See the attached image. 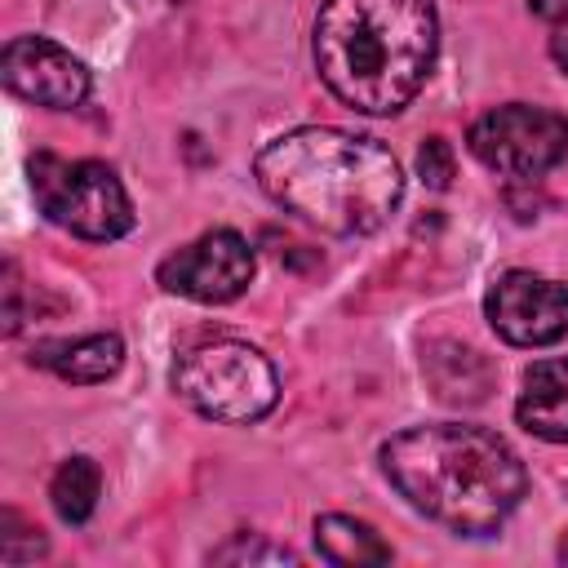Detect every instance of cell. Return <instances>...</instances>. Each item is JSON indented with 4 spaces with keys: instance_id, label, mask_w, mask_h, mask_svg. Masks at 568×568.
<instances>
[{
    "instance_id": "cell-16",
    "label": "cell",
    "mask_w": 568,
    "mask_h": 568,
    "mask_svg": "<svg viewBox=\"0 0 568 568\" xmlns=\"http://www.w3.org/2000/svg\"><path fill=\"white\" fill-rule=\"evenodd\" d=\"M213 564H293V550L271 541H248L244 532H235L222 550H213Z\"/></svg>"
},
{
    "instance_id": "cell-6",
    "label": "cell",
    "mask_w": 568,
    "mask_h": 568,
    "mask_svg": "<svg viewBox=\"0 0 568 568\" xmlns=\"http://www.w3.org/2000/svg\"><path fill=\"white\" fill-rule=\"evenodd\" d=\"M466 146L484 169L515 182H532L568 160V115L528 102H506L470 124Z\"/></svg>"
},
{
    "instance_id": "cell-12",
    "label": "cell",
    "mask_w": 568,
    "mask_h": 568,
    "mask_svg": "<svg viewBox=\"0 0 568 568\" xmlns=\"http://www.w3.org/2000/svg\"><path fill=\"white\" fill-rule=\"evenodd\" d=\"M315 550L328 564L364 568V564H390V546L377 537L373 524L355 515H320L315 519Z\"/></svg>"
},
{
    "instance_id": "cell-19",
    "label": "cell",
    "mask_w": 568,
    "mask_h": 568,
    "mask_svg": "<svg viewBox=\"0 0 568 568\" xmlns=\"http://www.w3.org/2000/svg\"><path fill=\"white\" fill-rule=\"evenodd\" d=\"M559 559L568 564V532H564V541H559Z\"/></svg>"
},
{
    "instance_id": "cell-11",
    "label": "cell",
    "mask_w": 568,
    "mask_h": 568,
    "mask_svg": "<svg viewBox=\"0 0 568 568\" xmlns=\"http://www.w3.org/2000/svg\"><path fill=\"white\" fill-rule=\"evenodd\" d=\"M31 364L58 373L62 382L98 386V382L120 373L124 342H120V333H89V337H75V342H44V346L31 351Z\"/></svg>"
},
{
    "instance_id": "cell-2",
    "label": "cell",
    "mask_w": 568,
    "mask_h": 568,
    "mask_svg": "<svg viewBox=\"0 0 568 568\" xmlns=\"http://www.w3.org/2000/svg\"><path fill=\"white\" fill-rule=\"evenodd\" d=\"M382 470L417 515L457 537L497 532L528 488L519 453L497 430L466 422H430L390 435L382 444Z\"/></svg>"
},
{
    "instance_id": "cell-14",
    "label": "cell",
    "mask_w": 568,
    "mask_h": 568,
    "mask_svg": "<svg viewBox=\"0 0 568 568\" xmlns=\"http://www.w3.org/2000/svg\"><path fill=\"white\" fill-rule=\"evenodd\" d=\"M453 173H457L453 142H448V138H426V142L417 146V178H422L430 191H448V186H453Z\"/></svg>"
},
{
    "instance_id": "cell-4",
    "label": "cell",
    "mask_w": 568,
    "mask_h": 568,
    "mask_svg": "<svg viewBox=\"0 0 568 568\" xmlns=\"http://www.w3.org/2000/svg\"><path fill=\"white\" fill-rule=\"evenodd\" d=\"M173 390L209 422L248 426L275 408L280 377L257 346L240 337H204L178 351Z\"/></svg>"
},
{
    "instance_id": "cell-17",
    "label": "cell",
    "mask_w": 568,
    "mask_h": 568,
    "mask_svg": "<svg viewBox=\"0 0 568 568\" xmlns=\"http://www.w3.org/2000/svg\"><path fill=\"white\" fill-rule=\"evenodd\" d=\"M528 9L550 27H568V0H528Z\"/></svg>"
},
{
    "instance_id": "cell-15",
    "label": "cell",
    "mask_w": 568,
    "mask_h": 568,
    "mask_svg": "<svg viewBox=\"0 0 568 568\" xmlns=\"http://www.w3.org/2000/svg\"><path fill=\"white\" fill-rule=\"evenodd\" d=\"M44 555V537L36 528H27L13 510L0 515V559L4 564H31Z\"/></svg>"
},
{
    "instance_id": "cell-7",
    "label": "cell",
    "mask_w": 568,
    "mask_h": 568,
    "mask_svg": "<svg viewBox=\"0 0 568 568\" xmlns=\"http://www.w3.org/2000/svg\"><path fill=\"white\" fill-rule=\"evenodd\" d=\"M253 271H257V262H253L248 240L231 226H217V231H204L200 240L182 244L178 253H169L155 266V280H160V288H169L178 297L222 306V302H235L253 284Z\"/></svg>"
},
{
    "instance_id": "cell-3",
    "label": "cell",
    "mask_w": 568,
    "mask_h": 568,
    "mask_svg": "<svg viewBox=\"0 0 568 568\" xmlns=\"http://www.w3.org/2000/svg\"><path fill=\"white\" fill-rule=\"evenodd\" d=\"M324 89L359 115L404 111L439 53L435 0H324L311 36Z\"/></svg>"
},
{
    "instance_id": "cell-1",
    "label": "cell",
    "mask_w": 568,
    "mask_h": 568,
    "mask_svg": "<svg viewBox=\"0 0 568 568\" xmlns=\"http://www.w3.org/2000/svg\"><path fill=\"white\" fill-rule=\"evenodd\" d=\"M253 173L284 213L328 235H373L404 200V173L390 146L333 124L271 138L257 151Z\"/></svg>"
},
{
    "instance_id": "cell-9",
    "label": "cell",
    "mask_w": 568,
    "mask_h": 568,
    "mask_svg": "<svg viewBox=\"0 0 568 568\" xmlns=\"http://www.w3.org/2000/svg\"><path fill=\"white\" fill-rule=\"evenodd\" d=\"M0 80L22 102L49 111H71L89 98V67L44 36H13L0 49Z\"/></svg>"
},
{
    "instance_id": "cell-8",
    "label": "cell",
    "mask_w": 568,
    "mask_h": 568,
    "mask_svg": "<svg viewBox=\"0 0 568 568\" xmlns=\"http://www.w3.org/2000/svg\"><path fill=\"white\" fill-rule=\"evenodd\" d=\"M484 315L510 346H555L568 337V284L532 271H506L488 284Z\"/></svg>"
},
{
    "instance_id": "cell-5",
    "label": "cell",
    "mask_w": 568,
    "mask_h": 568,
    "mask_svg": "<svg viewBox=\"0 0 568 568\" xmlns=\"http://www.w3.org/2000/svg\"><path fill=\"white\" fill-rule=\"evenodd\" d=\"M27 173H31V195L53 226L93 244H106L133 231L129 191L120 186L115 169H106L102 160H62L40 151L31 155Z\"/></svg>"
},
{
    "instance_id": "cell-18",
    "label": "cell",
    "mask_w": 568,
    "mask_h": 568,
    "mask_svg": "<svg viewBox=\"0 0 568 568\" xmlns=\"http://www.w3.org/2000/svg\"><path fill=\"white\" fill-rule=\"evenodd\" d=\"M550 58L559 62V71H568V27H555V36H550Z\"/></svg>"
},
{
    "instance_id": "cell-13",
    "label": "cell",
    "mask_w": 568,
    "mask_h": 568,
    "mask_svg": "<svg viewBox=\"0 0 568 568\" xmlns=\"http://www.w3.org/2000/svg\"><path fill=\"white\" fill-rule=\"evenodd\" d=\"M98 493H102V470H98L93 457H67L53 470L49 501H53L62 524H84L93 515V506H98Z\"/></svg>"
},
{
    "instance_id": "cell-10",
    "label": "cell",
    "mask_w": 568,
    "mask_h": 568,
    "mask_svg": "<svg viewBox=\"0 0 568 568\" xmlns=\"http://www.w3.org/2000/svg\"><path fill=\"white\" fill-rule=\"evenodd\" d=\"M515 417L528 435H537L546 444H568V355L537 359L524 373Z\"/></svg>"
}]
</instances>
